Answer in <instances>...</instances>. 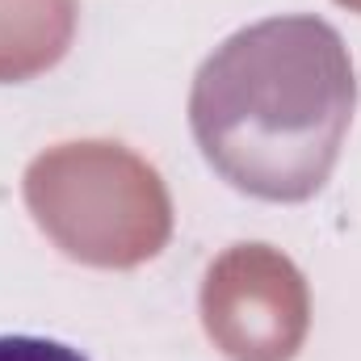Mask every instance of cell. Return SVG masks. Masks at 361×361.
Listing matches in <instances>:
<instances>
[{
	"label": "cell",
	"instance_id": "1",
	"mask_svg": "<svg viewBox=\"0 0 361 361\" xmlns=\"http://www.w3.org/2000/svg\"><path fill=\"white\" fill-rule=\"evenodd\" d=\"M357 109L345 38L311 13L231 34L193 76L189 126L206 164L261 202H307L336 169Z\"/></svg>",
	"mask_w": 361,
	"mask_h": 361
},
{
	"label": "cell",
	"instance_id": "2",
	"mask_svg": "<svg viewBox=\"0 0 361 361\" xmlns=\"http://www.w3.org/2000/svg\"><path fill=\"white\" fill-rule=\"evenodd\" d=\"M0 361H89L80 349L51 336H0Z\"/></svg>",
	"mask_w": 361,
	"mask_h": 361
}]
</instances>
